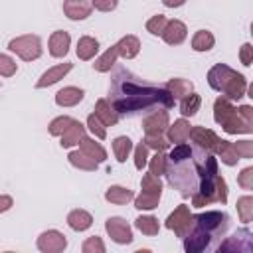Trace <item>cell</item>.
<instances>
[{
    "label": "cell",
    "instance_id": "cell-38",
    "mask_svg": "<svg viewBox=\"0 0 253 253\" xmlns=\"http://www.w3.org/2000/svg\"><path fill=\"white\" fill-rule=\"evenodd\" d=\"M166 162H168V156L162 152V150H156V154L148 160V170L152 172V174H156V176H160V174H164L166 172Z\"/></svg>",
    "mask_w": 253,
    "mask_h": 253
},
{
    "label": "cell",
    "instance_id": "cell-35",
    "mask_svg": "<svg viewBox=\"0 0 253 253\" xmlns=\"http://www.w3.org/2000/svg\"><path fill=\"white\" fill-rule=\"evenodd\" d=\"M237 213L243 223H249L253 219V198L251 196H241L237 200Z\"/></svg>",
    "mask_w": 253,
    "mask_h": 253
},
{
    "label": "cell",
    "instance_id": "cell-25",
    "mask_svg": "<svg viewBox=\"0 0 253 253\" xmlns=\"http://www.w3.org/2000/svg\"><path fill=\"white\" fill-rule=\"evenodd\" d=\"M213 152L221 158V162H223L225 166H235L237 160H239V156H237V152H235V146H233V142H229V140H221V138H219Z\"/></svg>",
    "mask_w": 253,
    "mask_h": 253
},
{
    "label": "cell",
    "instance_id": "cell-42",
    "mask_svg": "<svg viewBox=\"0 0 253 253\" xmlns=\"http://www.w3.org/2000/svg\"><path fill=\"white\" fill-rule=\"evenodd\" d=\"M81 251L83 253H105V243L101 237L93 235V237H87L81 245Z\"/></svg>",
    "mask_w": 253,
    "mask_h": 253
},
{
    "label": "cell",
    "instance_id": "cell-27",
    "mask_svg": "<svg viewBox=\"0 0 253 253\" xmlns=\"http://www.w3.org/2000/svg\"><path fill=\"white\" fill-rule=\"evenodd\" d=\"M67 158H69V162H71L75 168L85 170V172H95V170L99 168V162L93 160V158H89V156H87L85 152H81V150H71Z\"/></svg>",
    "mask_w": 253,
    "mask_h": 253
},
{
    "label": "cell",
    "instance_id": "cell-6",
    "mask_svg": "<svg viewBox=\"0 0 253 253\" xmlns=\"http://www.w3.org/2000/svg\"><path fill=\"white\" fill-rule=\"evenodd\" d=\"M194 225L208 231V233H219V231L227 229L229 217L223 211H206V213L194 215Z\"/></svg>",
    "mask_w": 253,
    "mask_h": 253
},
{
    "label": "cell",
    "instance_id": "cell-9",
    "mask_svg": "<svg viewBox=\"0 0 253 253\" xmlns=\"http://www.w3.org/2000/svg\"><path fill=\"white\" fill-rule=\"evenodd\" d=\"M170 125V119H168V111H154L152 115H148L144 121H142V130L144 134L148 136H162L166 132Z\"/></svg>",
    "mask_w": 253,
    "mask_h": 253
},
{
    "label": "cell",
    "instance_id": "cell-46",
    "mask_svg": "<svg viewBox=\"0 0 253 253\" xmlns=\"http://www.w3.org/2000/svg\"><path fill=\"white\" fill-rule=\"evenodd\" d=\"M235 146V152L239 158H253V142L251 140H239V142H233Z\"/></svg>",
    "mask_w": 253,
    "mask_h": 253
},
{
    "label": "cell",
    "instance_id": "cell-12",
    "mask_svg": "<svg viewBox=\"0 0 253 253\" xmlns=\"http://www.w3.org/2000/svg\"><path fill=\"white\" fill-rule=\"evenodd\" d=\"M160 36L168 45H180L188 36V28H186V24L182 20H168L166 28H164V32Z\"/></svg>",
    "mask_w": 253,
    "mask_h": 253
},
{
    "label": "cell",
    "instance_id": "cell-4",
    "mask_svg": "<svg viewBox=\"0 0 253 253\" xmlns=\"http://www.w3.org/2000/svg\"><path fill=\"white\" fill-rule=\"evenodd\" d=\"M8 49L14 51L24 61H34L43 51L42 49V40L38 36H34V34H24V36H18V38L10 40Z\"/></svg>",
    "mask_w": 253,
    "mask_h": 253
},
{
    "label": "cell",
    "instance_id": "cell-20",
    "mask_svg": "<svg viewBox=\"0 0 253 253\" xmlns=\"http://www.w3.org/2000/svg\"><path fill=\"white\" fill-rule=\"evenodd\" d=\"M97 51H99V42H97L93 36H81V38L77 40L75 53H77L79 59L89 61V59H93V57L97 55Z\"/></svg>",
    "mask_w": 253,
    "mask_h": 253
},
{
    "label": "cell",
    "instance_id": "cell-10",
    "mask_svg": "<svg viewBox=\"0 0 253 253\" xmlns=\"http://www.w3.org/2000/svg\"><path fill=\"white\" fill-rule=\"evenodd\" d=\"M71 69H73V63H69V61L57 63V65L49 67V69L43 71L42 77L36 81V89H45V87H49V85H55V83H57L59 79H63Z\"/></svg>",
    "mask_w": 253,
    "mask_h": 253
},
{
    "label": "cell",
    "instance_id": "cell-3",
    "mask_svg": "<svg viewBox=\"0 0 253 253\" xmlns=\"http://www.w3.org/2000/svg\"><path fill=\"white\" fill-rule=\"evenodd\" d=\"M208 83L213 91L223 93V97H227L229 101L245 97L247 91V79L225 63H215L208 71Z\"/></svg>",
    "mask_w": 253,
    "mask_h": 253
},
{
    "label": "cell",
    "instance_id": "cell-45",
    "mask_svg": "<svg viewBox=\"0 0 253 253\" xmlns=\"http://www.w3.org/2000/svg\"><path fill=\"white\" fill-rule=\"evenodd\" d=\"M142 142H144L148 148H154V150H162V152H164V150L170 146V142H168L164 136H148V134H146Z\"/></svg>",
    "mask_w": 253,
    "mask_h": 253
},
{
    "label": "cell",
    "instance_id": "cell-41",
    "mask_svg": "<svg viewBox=\"0 0 253 253\" xmlns=\"http://www.w3.org/2000/svg\"><path fill=\"white\" fill-rule=\"evenodd\" d=\"M87 128L99 138V140H103V138H107V126L95 117V113H91L89 117H87Z\"/></svg>",
    "mask_w": 253,
    "mask_h": 253
},
{
    "label": "cell",
    "instance_id": "cell-48",
    "mask_svg": "<svg viewBox=\"0 0 253 253\" xmlns=\"http://www.w3.org/2000/svg\"><path fill=\"white\" fill-rule=\"evenodd\" d=\"M239 59H241V63H243L245 67L251 65V61H253V45H251V43H243V45H241V49H239Z\"/></svg>",
    "mask_w": 253,
    "mask_h": 253
},
{
    "label": "cell",
    "instance_id": "cell-7",
    "mask_svg": "<svg viewBox=\"0 0 253 253\" xmlns=\"http://www.w3.org/2000/svg\"><path fill=\"white\" fill-rule=\"evenodd\" d=\"M105 229H107L109 237H111L115 243H119V245H126V243L132 241V229H130L128 221H125V219L119 217V215L109 217V219L105 221Z\"/></svg>",
    "mask_w": 253,
    "mask_h": 253
},
{
    "label": "cell",
    "instance_id": "cell-34",
    "mask_svg": "<svg viewBox=\"0 0 253 253\" xmlns=\"http://www.w3.org/2000/svg\"><path fill=\"white\" fill-rule=\"evenodd\" d=\"M140 188H142V192H148V194H156V196L162 194V182H160V178H158L156 174H152V172H148V174L142 176Z\"/></svg>",
    "mask_w": 253,
    "mask_h": 253
},
{
    "label": "cell",
    "instance_id": "cell-8",
    "mask_svg": "<svg viewBox=\"0 0 253 253\" xmlns=\"http://www.w3.org/2000/svg\"><path fill=\"white\" fill-rule=\"evenodd\" d=\"M67 247V237L57 229H47L38 237V249L42 253H61Z\"/></svg>",
    "mask_w": 253,
    "mask_h": 253
},
{
    "label": "cell",
    "instance_id": "cell-47",
    "mask_svg": "<svg viewBox=\"0 0 253 253\" xmlns=\"http://www.w3.org/2000/svg\"><path fill=\"white\" fill-rule=\"evenodd\" d=\"M237 184L243 190H253V166H247V168L241 170V174L237 178Z\"/></svg>",
    "mask_w": 253,
    "mask_h": 253
},
{
    "label": "cell",
    "instance_id": "cell-28",
    "mask_svg": "<svg viewBox=\"0 0 253 253\" xmlns=\"http://www.w3.org/2000/svg\"><path fill=\"white\" fill-rule=\"evenodd\" d=\"M245 235H249V231H247V229H241V231H237L233 237H227V241L219 245V251H235V249H237V251H251L253 243H241V239H243Z\"/></svg>",
    "mask_w": 253,
    "mask_h": 253
},
{
    "label": "cell",
    "instance_id": "cell-36",
    "mask_svg": "<svg viewBox=\"0 0 253 253\" xmlns=\"http://www.w3.org/2000/svg\"><path fill=\"white\" fill-rule=\"evenodd\" d=\"M158 202H160V196L148 194V192H140L134 198V208L136 210H154V208H158Z\"/></svg>",
    "mask_w": 253,
    "mask_h": 253
},
{
    "label": "cell",
    "instance_id": "cell-13",
    "mask_svg": "<svg viewBox=\"0 0 253 253\" xmlns=\"http://www.w3.org/2000/svg\"><path fill=\"white\" fill-rule=\"evenodd\" d=\"M188 138H192V142H196L200 148H206L210 152L215 150V144L219 140V136L211 128H206V126H192Z\"/></svg>",
    "mask_w": 253,
    "mask_h": 253
},
{
    "label": "cell",
    "instance_id": "cell-32",
    "mask_svg": "<svg viewBox=\"0 0 253 253\" xmlns=\"http://www.w3.org/2000/svg\"><path fill=\"white\" fill-rule=\"evenodd\" d=\"M130 150H132V140L128 136H117L113 140V152H115V158L119 162H126Z\"/></svg>",
    "mask_w": 253,
    "mask_h": 253
},
{
    "label": "cell",
    "instance_id": "cell-23",
    "mask_svg": "<svg viewBox=\"0 0 253 253\" xmlns=\"http://www.w3.org/2000/svg\"><path fill=\"white\" fill-rule=\"evenodd\" d=\"M79 150L85 152L89 158H93V160H97V162H105V160H107V150L103 148L101 142H95L93 138L83 136L81 142H79Z\"/></svg>",
    "mask_w": 253,
    "mask_h": 253
},
{
    "label": "cell",
    "instance_id": "cell-21",
    "mask_svg": "<svg viewBox=\"0 0 253 253\" xmlns=\"http://www.w3.org/2000/svg\"><path fill=\"white\" fill-rule=\"evenodd\" d=\"M83 136H85V126H83L79 121H73V123L63 130V134H61V142H59V144H61L63 148H71V146L79 144Z\"/></svg>",
    "mask_w": 253,
    "mask_h": 253
},
{
    "label": "cell",
    "instance_id": "cell-29",
    "mask_svg": "<svg viewBox=\"0 0 253 253\" xmlns=\"http://www.w3.org/2000/svg\"><path fill=\"white\" fill-rule=\"evenodd\" d=\"M215 43V38L208 30H198L192 38V49L194 51H210Z\"/></svg>",
    "mask_w": 253,
    "mask_h": 253
},
{
    "label": "cell",
    "instance_id": "cell-43",
    "mask_svg": "<svg viewBox=\"0 0 253 253\" xmlns=\"http://www.w3.org/2000/svg\"><path fill=\"white\" fill-rule=\"evenodd\" d=\"M16 71H18V63L10 55L0 53V75L2 77H12Z\"/></svg>",
    "mask_w": 253,
    "mask_h": 253
},
{
    "label": "cell",
    "instance_id": "cell-5",
    "mask_svg": "<svg viewBox=\"0 0 253 253\" xmlns=\"http://www.w3.org/2000/svg\"><path fill=\"white\" fill-rule=\"evenodd\" d=\"M168 229H172L178 237H186L192 227H194V213L190 211V208L186 204H180L168 217H166V223H164Z\"/></svg>",
    "mask_w": 253,
    "mask_h": 253
},
{
    "label": "cell",
    "instance_id": "cell-50",
    "mask_svg": "<svg viewBox=\"0 0 253 253\" xmlns=\"http://www.w3.org/2000/svg\"><path fill=\"white\" fill-rule=\"evenodd\" d=\"M14 206V200H12V196H0V213H4V211H8L10 208Z\"/></svg>",
    "mask_w": 253,
    "mask_h": 253
},
{
    "label": "cell",
    "instance_id": "cell-11",
    "mask_svg": "<svg viewBox=\"0 0 253 253\" xmlns=\"http://www.w3.org/2000/svg\"><path fill=\"white\" fill-rule=\"evenodd\" d=\"M182 239H184V249L188 253H200V251H204L210 245L211 233H208V231H204V229H200V227L194 225L192 231L186 237H182Z\"/></svg>",
    "mask_w": 253,
    "mask_h": 253
},
{
    "label": "cell",
    "instance_id": "cell-37",
    "mask_svg": "<svg viewBox=\"0 0 253 253\" xmlns=\"http://www.w3.org/2000/svg\"><path fill=\"white\" fill-rule=\"evenodd\" d=\"M73 121H75V119H71V117H67V115L55 117V119L47 125V130H49V134H51V136H61V134H63V130H65Z\"/></svg>",
    "mask_w": 253,
    "mask_h": 253
},
{
    "label": "cell",
    "instance_id": "cell-31",
    "mask_svg": "<svg viewBox=\"0 0 253 253\" xmlns=\"http://www.w3.org/2000/svg\"><path fill=\"white\" fill-rule=\"evenodd\" d=\"M134 225L144 235H158V231H160V223L154 215H140L134 219Z\"/></svg>",
    "mask_w": 253,
    "mask_h": 253
},
{
    "label": "cell",
    "instance_id": "cell-24",
    "mask_svg": "<svg viewBox=\"0 0 253 253\" xmlns=\"http://www.w3.org/2000/svg\"><path fill=\"white\" fill-rule=\"evenodd\" d=\"M166 91L172 95V99H184L186 95H190L194 91V85L192 81L188 79H182V77H174L166 83Z\"/></svg>",
    "mask_w": 253,
    "mask_h": 253
},
{
    "label": "cell",
    "instance_id": "cell-17",
    "mask_svg": "<svg viewBox=\"0 0 253 253\" xmlns=\"http://www.w3.org/2000/svg\"><path fill=\"white\" fill-rule=\"evenodd\" d=\"M190 128H192V125L186 119H178V121H174V125H168V128H166V140L168 142H176V144L186 142L188 136H190Z\"/></svg>",
    "mask_w": 253,
    "mask_h": 253
},
{
    "label": "cell",
    "instance_id": "cell-16",
    "mask_svg": "<svg viewBox=\"0 0 253 253\" xmlns=\"http://www.w3.org/2000/svg\"><path fill=\"white\" fill-rule=\"evenodd\" d=\"M95 117L105 125V126H113L119 123V113L115 111L113 103H109L107 99H99L95 103Z\"/></svg>",
    "mask_w": 253,
    "mask_h": 253
},
{
    "label": "cell",
    "instance_id": "cell-1",
    "mask_svg": "<svg viewBox=\"0 0 253 253\" xmlns=\"http://www.w3.org/2000/svg\"><path fill=\"white\" fill-rule=\"evenodd\" d=\"M154 103H164L166 107H170L174 103V99L166 89L140 87V85L126 83V85H123V89L119 93V99H115L113 107H115L117 113H132V111L150 107Z\"/></svg>",
    "mask_w": 253,
    "mask_h": 253
},
{
    "label": "cell",
    "instance_id": "cell-51",
    "mask_svg": "<svg viewBox=\"0 0 253 253\" xmlns=\"http://www.w3.org/2000/svg\"><path fill=\"white\" fill-rule=\"evenodd\" d=\"M184 2L186 0H162V4L166 8H180V6H184Z\"/></svg>",
    "mask_w": 253,
    "mask_h": 253
},
{
    "label": "cell",
    "instance_id": "cell-49",
    "mask_svg": "<svg viewBox=\"0 0 253 253\" xmlns=\"http://www.w3.org/2000/svg\"><path fill=\"white\" fill-rule=\"evenodd\" d=\"M91 2H93V8L99 12H113L119 4V0H91Z\"/></svg>",
    "mask_w": 253,
    "mask_h": 253
},
{
    "label": "cell",
    "instance_id": "cell-14",
    "mask_svg": "<svg viewBox=\"0 0 253 253\" xmlns=\"http://www.w3.org/2000/svg\"><path fill=\"white\" fill-rule=\"evenodd\" d=\"M63 12L69 20H85L93 12L91 0H63Z\"/></svg>",
    "mask_w": 253,
    "mask_h": 253
},
{
    "label": "cell",
    "instance_id": "cell-33",
    "mask_svg": "<svg viewBox=\"0 0 253 253\" xmlns=\"http://www.w3.org/2000/svg\"><path fill=\"white\" fill-rule=\"evenodd\" d=\"M200 105H202L200 95L192 91L190 95H186V97L182 99V103H180V113H182L184 117H194V115L200 111Z\"/></svg>",
    "mask_w": 253,
    "mask_h": 253
},
{
    "label": "cell",
    "instance_id": "cell-40",
    "mask_svg": "<svg viewBox=\"0 0 253 253\" xmlns=\"http://www.w3.org/2000/svg\"><path fill=\"white\" fill-rule=\"evenodd\" d=\"M166 22H168L166 16L156 14V16H152V18L146 22V32H150L152 36H160V34L164 32V28H166Z\"/></svg>",
    "mask_w": 253,
    "mask_h": 253
},
{
    "label": "cell",
    "instance_id": "cell-26",
    "mask_svg": "<svg viewBox=\"0 0 253 253\" xmlns=\"http://www.w3.org/2000/svg\"><path fill=\"white\" fill-rule=\"evenodd\" d=\"M105 200L111 204L123 206V204H128L130 200H134V194H132V190H128L125 186H109L105 192Z\"/></svg>",
    "mask_w": 253,
    "mask_h": 253
},
{
    "label": "cell",
    "instance_id": "cell-19",
    "mask_svg": "<svg viewBox=\"0 0 253 253\" xmlns=\"http://www.w3.org/2000/svg\"><path fill=\"white\" fill-rule=\"evenodd\" d=\"M83 95H85L83 89L69 85V87H63V89H59V91L55 93V103H57L59 107H75L77 103H81Z\"/></svg>",
    "mask_w": 253,
    "mask_h": 253
},
{
    "label": "cell",
    "instance_id": "cell-39",
    "mask_svg": "<svg viewBox=\"0 0 253 253\" xmlns=\"http://www.w3.org/2000/svg\"><path fill=\"white\" fill-rule=\"evenodd\" d=\"M192 156V148H190V144H186V142H180V144H176L172 150H170V154H168V160L170 162H174V164H178V162H184V160H188Z\"/></svg>",
    "mask_w": 253,
    "mask_h": 253
},
{
    "label": "cell",
    "instance_id": "cell-22",
    "mask_svg": "<svg viewBox=\"0 0 253 253\" xmlns=\"http://www.w3.org/2000/svg\"><path fill=\"white\" fill-rule=\"evenodd\" d=\"M67 225L73 231H85L93 225V215L87 210H73L67 215Z\"/></svg>",
    "mask_w": 253,
    "mask_h": 253
},
{
    "label": "cell",
    "instance_id": "cell-18",
    "mask_svg": "<svg viewBox=\"0 0 253 253\" xmlns=\"http://www.w3.org/2000/svg\"><path fill=\"white\" fill-rule=\"evenodd\" d=\"M115 45H117V51H119V55H121L123 59H132V57H136L138 51H140V40H138L136 36H132V34L123 36Z\"/></svg>",
    "mask_w": 253,
    "mask_h": 253
},
{
    "label": "cell",
    "instance_id": "cell-2",
    "mask_svg": "<svg viewBox=\"0 0 253 253\" xmlns=\"http://www.w3.org/2000/svg\"><path fill=\"white\" fill-rule=\"evenodd\" d=\"M213 121L221 125L227 134H251L253 132V107H233L227 97H217L213 103Z\"/></svg>",
    "mask_w": 253,
    "mask_h": 253
},
{
    "label": "cell",
    "instance_id": "cell-30",
    "mask_svg": "<svg viewBox=\"0 0 253 253\" xmlns=\"http://www.w3.org/2000/svg\"><path fill=\"white\" fill-rule=\"evenodd\" d=\"M117 57H119L117 45H111V47H109L101 57H97V59H95V63H93L95 71H99V73H107V71H111V67L117 63Z\"/></svg>",
    "mask_w": 253,
    "mask_h": 253
},
{
    "label": "cell",
    "instance_id": "cell-44",
    "mask_svg": "<svg viewBox=\"0 0 253 253\" xmlns=\"http://www.w3.org/2000/svg\"><path fill=\"white\" fill-rule=\"evenodd\" d=\"M148 162V146L144 142H138V146L134 148V166L136 170H142Z\"/></svg>",
    "mask_w": 253,
    "mask_h": 253
},
{
    "label": "cell",
    "instance_id": "cell-15",
    "mask_svg": "<svg viewBox=\"0 0 253 253\" xmlns=\"http://www.w3.org/2000/svg\"><path fill=\"white\" fill-rule=\"evenodd\" d=\"M47 45H49V53L53 57H65L69 51V45H71V36L65 30H55L49 36Z\"/></svg>",
    "mask_w": 253,
    "mask_h": 253
}]
</instances>
